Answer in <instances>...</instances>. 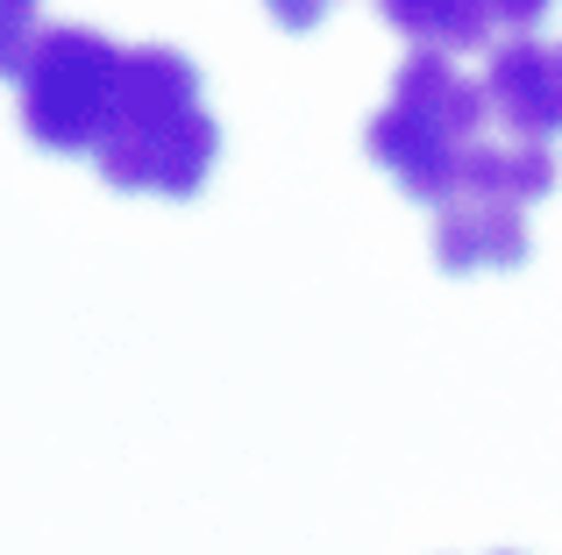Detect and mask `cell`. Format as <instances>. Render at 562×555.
<instances>
[{
    "instance_id": "obj_1",
    "label": "cell",
    "mask_w": 562,
    "mask_h": 555,
    "mask_svg": "<svg viewBox=\"0 0 562 555\" xmlns=\"http://www.w3.org/2000/svg\"><path fill=\"white\" fill-rule=\"evenodd\" d=\"M221 128L200 107V71L171 43H143L122 65L114 122L100 136L93 165L114 193H157V200H192L200 179L214 171Z\"/></svg>"
},
{
    "instance_id": "obj_2",
    "label": "cell",
    "mask_w": 562,
    "mask_h": 555,
    "mask_svg": "<svg viewBox=\"0 0 562 555\" xmlns=\"http://www.w3.org/2000/svg\"><path fill=\"white\" fill-rule=\"evenodd\" d=\"M484 79H463L441 50H406L392 71V100L363 122V150L398 179L406 200H456L463 157L484 143Z\"/></svg>"
},
{
    "instance_id": "obj_3",
    "label": "cell",
    "mask_w": 562,
    "mask_h": 555,
    "mask_svg": "<svg viewBox=\"0 0 562 555\" xmlns=\"http://www.w3.org/2000/svg\"><path fill=\"white\" fill-rule=\"evenodd\" d=\"M122 65L128 50L108 29L86 22H50L36 29V43L22 50L14 71V93H22V128L29 143L71 157V150H100L114 122V93H122Z\"/></svg>"
},
{
    "instance_id": "obj_4",
    "label": "cell",
    "mask_w": 562,
    "mask_h": 555,
    "mask_svg": "<svg viewBox=\"0 0 562 555\" xmlns=\"http://www.w3.org/2000/svg\"><path fill=\"white\" fill-rule=\"evenodd\" d=\"M484 100L506 122V136L549 143L562 128V43L506 36L492 50V65H484Z\"/></svg>"
},
{
    "instance_id": "obj_5",
    "label": "cell",
    "mask_w": 562,
    "mask_h": 555,
    "mask_svg": "<svg viewBox=\"0 0 562 555\" xmlns=\"http://www.w3.org/2000/svg\"><path fill=\"white\" fill-rule=\"evenodd\" d=\"M527 214L520 207H506V200H470V193H456V200H441L435 207V264L441 271H513V264H527Z\"/></svg>"
},
{
    "instance_id": "obj_6",
    "label": "cell",
    "mask_w": 562,
    "mask_h": 555,
    "mask_svg": "<svg viewBox=\"0 0 562 555\" xmlns=\"http://www.w3.org/2000/svg\"><path fill=\"white\" fill-rule=\"evenodd\" d=\"M549 185H555V150H549V143L498 136V143H477V150L463 157V179H456V193L527 207V200H541Z\"/></svg>"
},
{
    "instance_id": "obj_7",
    "label": "cell",
    "mask_w": 562,
    "mask_h": 555,
    "mask_svg": "<svg viewBox=\"0 0 562 555\" xmlns=\"http://www.w3.org/2000/svg\"><path fill=\"white\" fill-rule=\"evenodd\" d=\"M378 14L413 43V50H441V57L484 50V43L498 36L492 0H378Z\"/></svg>"
},
{
    "instance_id": "obj_8",
    "label": "cell",
    "mask_w": 562,
    "mask_h": 555,
    "mask_svg": "<svg viewBox=\"0 0 562 555\" xmlns=\"http://www.w3.org/2000/svg\"><path fill=\"white\" fill-rule=\"evenodd\" d=\"M263 8H271L278 29H321L335 8H342V0H263Z\"/></svg>"
},
{
    "instance_id": "obj_9",
    "label": "cell",
    "mask_w": 562,
    "mask_h": 555,
    "mask_svg": "<svg viewBox=\"0 0 562 555\" xmlns=\"http://www.w3.org/2000/svg\"><path fill=\"white\" fill-rule=\"evenodd\" d=\"M498 8V29H535L549 14V0H492Z\"/></svg>"
}]
</instances>
